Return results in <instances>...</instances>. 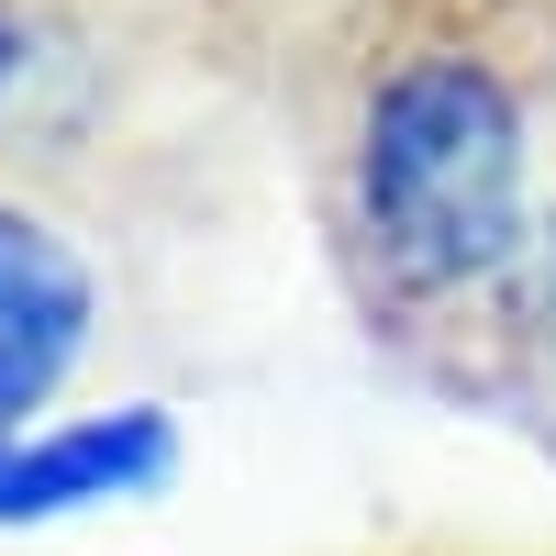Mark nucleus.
I'll return each mask as SVG.
<instances>
[{"mask_svg": "<svg viewBox=\"0 0 556 556\" xmlns=\"http://www.w3.org/2000/svg\"><path fill=\"white\" fill-rule=\"evenodd\" d=\"M356 245L401 301H501L534 245V112L479 34H412L356 89L345 134Z\"/></svg>", "mask_w": 556, "mask_h": 556, "instance_id": "obj_1", "label": "nucleus"}, {"mask_svg": "<svg viewBox=\"0 0 556 556\" xmlns=\"http://www.w3.org/2000/svg\"><path fill=\"white\" fill-rule=\"evenodd\" d=\"M178 479V424L167 401H112V412H67L34 424L0 468V523H78L112 501H156Z\"/></svg>", "mask_w": 556, "mask_h": 556, "instance_id": "obj_2", "label": "nucleus"}, {"mask_svg": "<svg viewBox=\"0 0 556 556\" xmlns=\"http://www.w3.org/2000/svg\"><path fill=\"white\" fill-rule=\"evenodd\" d=\"M89 323H101V278H89V256L45 212L0 201V334H34V345H67L78 356Z\"/></svg>", "mask_w": 556, "mask_h": 556, "instance_id": "obj_3", "label": "nucleus"}, {"mask_svg": "<svg viewBox=\"0 0 556 556\" xmlns=\"http://www.w3.org/2000/svg\"><path fill=\"white\" fill-rule=\"evenodd\" d=\"M67 345H34V334H0V445H23L34 434V412L67 390Z\"/></svg>", "mask_w": 556, "mask_h": 556, "instance_id": "obj_4", "label": "nucleus"}, {"mask_svg": "<svg viewBox=\"0 0 556 556\" xmlns=\"http://www.w3.org/2000/svg\"><path fill=\"white\" fill-rule=\"evenodd\" d=\"M501 323H513L534 356H556V201L534 212V245H523V267H513V290H501Z\"/></svg>", "mask_w": 556, "mask_h": 556, "instance_id": "obj_5", "label": "nucleus"}, {"mask_svg": "<svg viewBox=\"0 0 556 556\" xmlns=\"http://www.w3.org/2000/svg\"><path fill=\"white\" fill-rule=\"evenodd\" d=\"M23 56H34V34H23L12 0H0V112H12V89H23Z\"/></svg>", "mask_w": 556, "mask_h": 556, "instance_id": "obj_6", "label": "nucleus"}]
</instances>
